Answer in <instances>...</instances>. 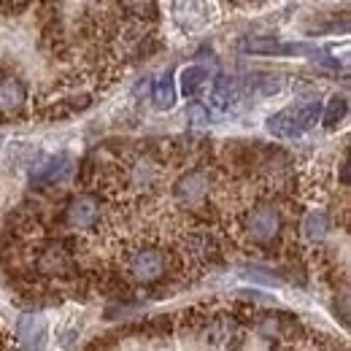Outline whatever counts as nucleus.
Masks as SVG:
<instances>
[{
    "label": "nucleus",
    "mask_w": 351,
    "mask_h": 351,
    "mask_svg": "<svg viewBox=\"0 0 351 351\" xmlns=\"http://www.w3.org/2000/svg\"><path fill=\"white\" fill-rule=\"evenodd\" d=\"M22 103H25V89H22L19 82H14V79L0 82V108H3L5 114L19 111Z\"/></svg>",
    "instance_id": "6"
},
{
    "label": "nucleus",
    "mask_w": 351,
    "mask_h": 351,
    "mask_svg": "<svg viewBox=\"0 0 351 351\" xmlns=\"http://www.w3.org/2000/svg\"><path fill=\"white\" fill-rule=\"evenodd\" d=\"M324 230H327V217H324V214H308V219H306L308 238H322Z\"/></svg>",
    "instance_id": "12"
},
{
    "label": "nucleus",
    "mask_w": 351,
    "mask_h": 351,
    "mask_svg": "<svg viewBox=\"0 0 351 351\" xmlns=\"http://www.w3.org/2000/svg\"><path fill=\"white\" fill-rule=\"evenodd\" d=\"M73 171V165H71V160L68 157H60V160H51L49 165H46V173L41 178L46 181H62V178H68Z\"/></svg>",
    "instance_id": "11"
},
{
    "label": "nucleus",
    "mask_w": 351,
    "mask_h": 351,
    "mask_svg": "<svg viewBox=\"0 0 351 351\" xmlns=\"http://www.w3.org/2000/svg\"><path fill=\"white\" fill-rule=\"evenodd\" d=\"M189 117H192V119H195V125H197V128H200V125H206V122H208V114H206V111H203V108H200V106H189Z\"/></svg>",
    "instance_id": "14"
},
{
    "label": "nucleus",
    "mask_w": 351,
    "mask_h": 351,
    "mask_svg": "<svg viewBox=\"0 0 351 351\" xmlns=\"http://www.w3.org/2000/svg\"><path fill=\"white\" fill-rule=\"evenodd\" d=\"M16 335L22 346H41L46 338V319L44 316H19L16 322Z\"/></svg>",
    "instance_id": "4"
},
{
    "label": "nucleus",
    "mask_w": 351,
    "mask_h": 351,
    "mask_svg": "<svg viewBox=\"0 0 351 351\" xmlns=\"http://www.w3.org/2000/svg\"><path fill=\"white\" fill-rule=\"evenodd\" d=\"M128 273L135 281H157L165 273V257L160 252H132L128 260Z\"/></svg>",
    "instance_id": "2"
},
{
    "label": "nucleus",
    "mask_w": 351,
    "mask_h": 351,
    "mask_svg": "<svg viewBox=\"0 0 351 351\" xmlns=\"http://www.w3.org/2000/svg\"><path fill=\"white\" fill-rule=\"evenodd\" d=\"M322 119V106L319 103H298L289 106L267 119V132L276 138H300L303 132L316 128Z\"/></svg>",
    "instance_id": "1"
},
{
    "label": "nucleus",
    "mask_w": 351,
    "mask_h": 351,
    "mask_svg": "<svg viewBox=\"0 0 351 351\" xmlns=\"http://www.w3.org/2000/svg\"><path fill=\"white\" fill-rule=\"evenodd\" d=\"M235 84L227 79V76H217V84H214V103L217 108L227 111L230 106H235Z\"/></svg>",
    "instance_id": "8"
},
{
    "label": "nucleus",
    "mask_w": 351,
    "mask_h": 351,
    "mask_svg": "<svg viewBox=\"0 0 351 351\" xmlns=\"http://www.w3.org/2000/svg\"><path fill=\"white\" fill-rule=\"evenodd\" d=\"M68 217H71V224H76V227H92L97 219V203L92 197H79L71 206Z\"/></svg>",
    "instance_id": "5"
},
{
    "label": "nucleus",
    "mask_w": 351,
    "mask_h": 351,
    "mask_svg": "<svg viewBox=\"0 0 351 351\" xmlns=\"http://www.w3.org/2000/svg\"><path fill=\"white\" fill-rule=\"evenodd\" d=\"M278 227H281L278 211L270 208V206H263V208H257V211L252 214V219H249V235H252L254 241H270V238L278 232Z\"/></svg>",
    "instance_id": "3"
},
{
    "label": "nucleus",
    "mask_w": 351,
    "mask_h": 351,
    "mask_svg": "<svg viewBox=\"0 0 351 351\" xmlns=\"http://www.w3.org/2000/svg\"><path fill=\"white\" fill-rule=\"evenodd\" d=\"M206 68H200V65H189V68H184L181 71V95L184 97H195L200 89L206 87Z\"/></svg>",
    "instance_id": "7"
},
{
    "label": "nucleus",
    "mask_w": 351,
    "mask_h": 351,
    "mask_svg": "<svg viewBox=\"0 0 351 351\" xmlns=\"http://www.w3.org/2000/svg\"><path fill=\"white\" fill-rule=\"evenodd\" d=\"M122 5L130 11V14H154V0H122Z\"/></svg>",
    "instance_id": "13"
},
{
    "label": "nucleus",
    "mask_w": 351,
    "mask_h": 351,
    "mask_svg": "<svg viewBox=\"0 0 351 351\" xmlns=\"http://www.w3.org/2000/svg\"><path fill=\"white\" fill-rule=\"evenodd\" d=\"M173 103H176L173 79H171V76H162V79L154 84V106L162 108V111H168V108H173Z\"/></svg>",
    "instance_id": "9"
},
{
    "label": "nucleus",
    "mask_w": 351,
    "mask_h": 351,
    "mask_svg": "<svg viewBox=\"0 0 351 351\" xmlns=\"http://www.w3.org/2000/svg\"><path fill=\"white\" fill-rule=\"evenodd\" d=\"M346 111H349V100L346 97H332L330 100V106H327V111H324V117H322V122L327 125V128H335L343 117H346Z\"/></svg>",
    "instance_id": "10"
}]
</instances>
